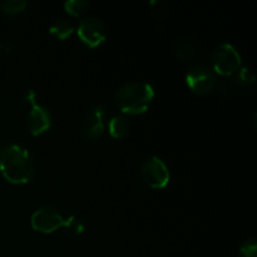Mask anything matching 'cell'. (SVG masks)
Wrapping results in <instances>:
<instances>
[{"label":"cell","instance_id":"10","mask_svg":"<svg viewBox=\"0 0 257 257\" xmlns=\"http://www.w3.org/2000/svg\"><path fill=\"white\" fill-rule=\"evenodd\" d=\"M253 80H255V73L250 68H240L237 72L230 75L222 83L221 90H225L227 93L231 92V90H237L238 88L252 84Z\"/></svg>","mask_w":257,"mask_h":257},{"label":"cell","instance_id":"11","mask_svg":"<svg viewBox=\"0 0 257 257\" xmlns=\"http://www.w3.org/2000/svg\"><path fill=\"white\" fill-rule=\"evenodd\" d=\"M131 123L124 115H114L108 123V132L115 140L124 138L130 133Z\"/></svg>","mask_w":257,"mask_h":257},{"label":"cell","instance_id":"7","mask_svg":"<svg viewBox=\"0 0 257 257\" xmlns=\"http://www.w3.org/2000/svg\"><path fill=\"white\" fill-rule=\"evenodd\" d=\"M77 34L88 47H99L107 39V30L102 20L97 17H87L78 23Z\"/></svg>","mask_w":257,"mask_h":257},{"label":"cell","instance_id":"5","mask_svg":"<svg viewBox=\"0 0 257 257\" xmlns=\"http://www.w3.org/2000/svg\"><path fill=\"white\" fill-rule=\"evenodd\" d=\"M143 181L152 188H165L170 182V170L157 156L147 158L141 167Z\"/></svg>","mask_w":257,"mask_h":257},{"label":"cell","instance_id":"2","mask_svg":"<svg viewBox=\"0 0 257 257\" xmlns=\"http://www.w3.org/2000/svg\"><path fill=\"white\" fill-rule=\"evenodd\" d=\"M155 97V89L147 82H128L118 88L115 104L125 114H142L147 112Z\"/></svg>","mask_w":257,"mask_h":257},{"label":"cell","instance_id":"17","mask_svg":"<svg viewBox=\"0 0 257 257\" xmlns=\"http://www.w3.org/2000/svg\"><path fill=\"white\" fill-rule=\"evenodd\" d=\"M240 257H257L256 238H248L241 245Z\"/></svg>","mask_w":257,"mask_h":257},{"label":"cell","instance_id":"15","mask_svg":"<svg viewBox=\"0 0 257 257\" xmlns=\"http://www.w3.org/2000/svg\"><path fill=\"white\" fill-rule=\"evenodd\" d=\"M88 8H89V2L87 0H69L64 4L65 12L73 17H80L87 12Z\"/></svg>","mask_w":257,"mask_h":257},{"label":"cell","instance_id":"6","mask_svg":"<svg viewBox=\"0 0 257 257\" xmlns=\"http://www.w3.org/2000/svg\"><path fill=\"white\" fill-rule=\"evenodd\" d=\"M65 218L60 215L57 208L52 206H44L34 211L30 218L33 230L42 233H53L64 226Z\"/></svg>","mask_w":257,"mask_h":257},{"label":"cell","instance_id":"9","mask_svg":"<svg viewBox=\"0 0 257 257\" xmlns=\"http://www.w3.org/2000/svg\"><path fill=\"white\" fill-rule=\"evenodd\" d=\"M105 108L102 104H97L85 119L82 128L83 135L89 140H98L104 133Z\"/></svg>","mask_w":257,"mask_h":257},{"label":"cell","instance_id":"16","mask_svg":"<svg viewBox=\"0 0 257 257\" xmlns=\"http://www.w3.org/2000/svg\"><path fill=\"white\" fill-rule=\"evenodd\" d=\"M0 7L5 14L17 15L24 12L25 8L28 7V3L24 0H4L0 3Z\"/></svg>","mask_w":257,"mask_h":257},{"label":"cell","instance_id":"13","mask_svg":"<svg viewBox=\"0 0 257 257\" xmlns=\"http://www.w3.org/2000/svg\"><path fill=\"white\" fill-rule=\"evenodd\" d=\"M74 25L67 19H58L52 23L49 28L50 34L54 35L59 40H65L74 33Z\"/></svg>","mask_w":257,"mask_h":257},{"label":"cell","instance_id":"3","mask_svg":"<svg viewBox=\"0 0 257 257\" xmlns=\"http://www.w3.org/2000/svg\"><path fill=\"white\" fill-rule=\"evenodd\" d=\"M213 72L223 77H230L241 67V55L230 43L218 45L211 57Z\"/></svg>","mask_w":257,"mask_h":257},{"label":"cell","instance_id":"4","mask_svg":"<svg viewBox=\"0 0 257 257\" xmlns=\"http://www.w3.org/2000/svg\"><path fill=\"white\" fill-rule=\"evenodd\" d=\"M186 84L191 92L198 95H205L212 92L217 85L216 73L205 64L193 65L186 75Z\"/></svg>","mask_w":257,"mask_h":257},{"label":"cell","instance_id":"8","mask_svg":"<svg viewBox=\"0 0 257 257\" xmlns=\"http://www.w3.org/2000/svg\"><path fill=\"white\" fill-rule=\"evenodd\" d=\"M27 125L33 136H40L52 125V114L44 105L38 102L32 103V109L27 117Z\"/></svg>","mask_w":257,"mask_h":257},{"label":"cell","instance_id":"1","mask_svg":"<svg viewBox=\"0 0 257 257\" xmlns=\"http://www.w3.org/2000/svg\"><path fill=\"white\" fill-rule=\"evenodd\" d=\"M34 161L27 148L9 145L0 151V173L14 185H24L34 176Z\"/></svg>","mask_w":257,"mask_h":257},{"label":"cell","instance_id":"14","mask_svg":"<svg viewBox=\"0 0 257 257\" xmlns=\"http://www.w3.org/2000/svg\"><path fill=\"white\" fill-rule=\"evenodd\" d=\"M64 230L65 232L69 236H79L82 235L83 231H84V223L77 217V216H69L68 218H65L64 222Z\"/></svg>","mask_w":257,"mask_h":257},{"label":"cell","instance_id":"12","mask_svg":"<svg viewBox=\"0 0 257 257\" xmlns=\"http://www.w3.org/2000/svg\"><path fill=\"white\" fill-rule=\"evenodd\" d=\"M175 52L183 62H191L197 55V47L192 40L178 39L175 43Z\"/></svg>","mask_w":257,"mask_h":257}]
</instances>
